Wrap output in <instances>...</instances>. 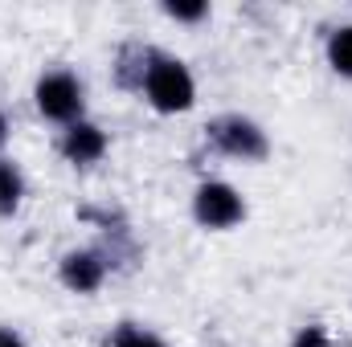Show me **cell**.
<instances>
[{"label":"cell","instance_id":"obj_1","mask_svg":"<svg viewBox=\"0 0 352 347\" xmlns=\"http://www.w3.org/2000/svg\"><path fill=\"white\" fill-rule=\"evenodd\" d=\"M135 94L164 119L176 115H188L197 106V78L188 70L184 58H176L168 49H148L144 53V74H140V86Z\"/></svg>","mask_w":352,"mask_h":347},{"label":"cell","instance_id":"obj_2","mask_svg":"<svg viewBox=\"0 0 352 347\" xmlns=\"http://www.w3.org/2000/svg\"><path fill=\"white\" fill-rule=\"evenodd\" d=\"M205 143L234 160V164H266L270 160V135L254 115H242V110H226V115H213L205 123Z\"/></svg>","mask_w":352,"mask_h":347},{"label":"cell","instance_id":"obj_3","mask_svg":"<svg viewBox=\"0 0 352 347\" xmlns=\"http://www.w3.org/2000/svg\"><path fill=\"white\" fill-rule=\"evenodd\" d=\"M33 110L54 127H70V123L87 119V82H82V74L70 70V66H54V70L37 74Z\"/></svg>","mask_w":352,"mask_h":347},{"label":"cell","instance_id":"obj_4","mask_svg":"<svg viewBox=\"0 0 352 347\" xmlns=\"http://www.w3.org/2000/svg\"><path fill=\"white\" fill-rule=\"evenodd\" d=\"M250 217V204H246V192L221 176H209L192 188V221L209 233H230L238 229L242 221Z\"/></svg>","mask_w":352,"mask_h":347},{"label":"cell","instance_id":"obj_5","mask_svg":"<svg viewBox=\"0 0 352 347\" xmlns=\"http://www.w3.org/2000/svg\"><path fill=\"white\" fill-rule=\"evenodd\" d=\"M111 270H115V254L111 250H102V246H74V250H66L58 258V282H62V290H70L78 298H90V294H98L107 286Z\"/></svg>","mask_w":352,"mask_h":347},{"label":"cell","instance_id":"obj_6","mask_svg":"<svg viewBox=\"0 0 352 347\" xmlns=\"http://www.w3.org/2000/svg\"><path fill=\"white\" fill-rule=\"evenodd\" d=\"M107 152H111V135L90 115L78 119V123H70V127H62V135H58V156L70 168H82V172L87 168H98L107 160Z\"/></svg>","mask_w":352,"mask_h":347},{"label":"cell","instance_id":"obj_7","mask_svg":"<svg viewBox=\"0 0 352 347\" xmlns=\"http://www.w3.org/2000/svg\"><path fill=\"white\" fill-rule=\"evenodd\" d=\"M25 196H29V180L21 172V164L0 156V217H16Z\"/></svg>","mask_w":352,"mask_h":347},{"label":"cell","instance_id":"obj_8","mask_svg":"<svg viewBox=\"0 0 352 347\" xmlns=\"http://www.w3.org/2000/svg\"><path fill=\"white\" fill-rule=\"evenodd\" d=\"M324 62H328V70L336 78L352 82V21L328 29V37H324Z\"/></svg>","mask_w":352,"mask_h":347},{"label":"cell","instance_id":"obj_9","mask_svg":"<svg viewBox=\"0 0 352 347\" xmlns=\"http://www.w3.org/2000/svg\"><path fill=\"white\" fill-rule=\"evenodd\" d=\"M107 347H173V344H168L156 327L135 323V319H123V323H115V327H111Z\"/></svg>","mask_w":352,"mask_h":347},{"label":"cell","instance_id":"obj_10","mask_svg":"<svg viewBox=\"0 0 352 347\" xmlns=\"http://www.w3.org/2000/svg\"><path fill=\"white\" fill-rule=\"evenodd\" d=\"M160 12L173 21V25H205L209 16H213V4L209 0H164L160 4Z\"/></svg>","mask_w":352,"mask_h":347},{"label":"cell","instance_id":"obj_11","mask_svg":"<svg viewBox=\"0 0 352 347\" xmlns=\"http://www.w3.org/2000/svg\"><path fill=\"white\" fill-rule=\"evenodd\" d=\"M287 347H332V331H328L324 323H303V327L291 335Z\"/></svg>","mask_w":352,"mask_h":347},{"label":"cell","instance_id":"obj_12","mask_svg":"<svg viewBox=\"0 0 352 347\" xmlns=\"http://www.w3.org/2000/svg\"><path fill=\"white\" fill-rule=\"evenodd\" d=\"M0 347H29V339L16 331V327H8V323H0Z\"/></svg>","mask_w":352,"mask_h":347},{"label":"cell","instance_id":"obj_13","mask_svg":"<svg viewBox=\"0 0 352 347\" xmlns=\"http://www.w3.org/2000/svg\"><path fill=\"white\" fill-rule=\"evenodd\" d=\"M8 131H12V127H8V115L0 110V156H4V143H8Z\"/></svg>","mask_w":352,"mask_h":347}]
</instances>
